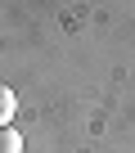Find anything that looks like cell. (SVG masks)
I'll use <instances>...</instances> for the list:
<instances>
[{
  "label": "cell",
  "instance_id": "1",
  "mask_svg": "<svg viewBox=\"0 0 135 153\" xmlns=\"http://www.w3.org/2000/svg\"><path fill=\"white\" fill-rule=\"evenodd\" d=\"M14 113H18V95H14L5 81H0V126H9V122H14Z\"/></svg>",
  "mask_w": 135,
  "mask_h": 153
},
{
  "label": "cell",
  "instance_id": "2",
  "mask_svg": "<svg viewBox=\"0 0 135 153\" xmlns=\"http://www.w3.org/2000/svg\"><path fill=\"white\" fill-rule=\"evenodd\" d=\"M0 153H23V135L14 126H0Z\"/></svg>",
  "mask_w": 135,
  "mask_h": 153
}]
</instances>
